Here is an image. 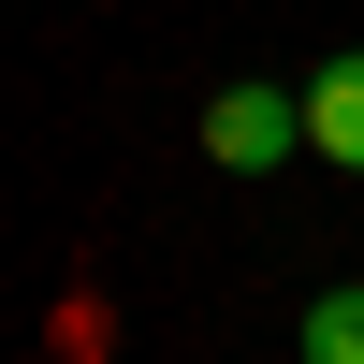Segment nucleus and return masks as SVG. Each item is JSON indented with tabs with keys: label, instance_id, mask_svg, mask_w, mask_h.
<instances>
[{
	"label": "nucleus",
	"instance_id": "obj_1",
	"mask_svg": "<svg viewBox=\"0 0 364 364\" xmlns=\"http://www.w3.org/2000/svg\"><path fill=\"white\" fill-rule=\"evenodd\" d=\"M291 146H306V87H219L204 102V161L219 175H277Z\"/></svg>",
	"mask_w": 364,
	"mask_h": 364
},
{
	"label": "nucleus",
	"instance_id": "obj_2",
	"mask_svg": "<svg viewBox=\"0 0 364 364\" xmlns=\"http://www.w3.org/2000/svg\"><path fill=\"white\" fill-rule=\"evenodd\" d=\"M306 161L364 175V44H336V58L306 73Z\"/></svg>",
	"mask_w": 364,
	"mask_h": 364
},
{
	"label": "nucleus",
	"instance_id": "obj_3",
	"mask_svg": "<svg viewBox=\"0 0 364 364\" xmlns=\"http://www.w3.org/2000/svg\"><path fill=\"white\" fill-rule=\"evenodd\" d=\"M306 364H364V291H321L306 306Z\"/></svg>",
	"mask_w": 364,
	"mask_h": 364
}]
</instances>
